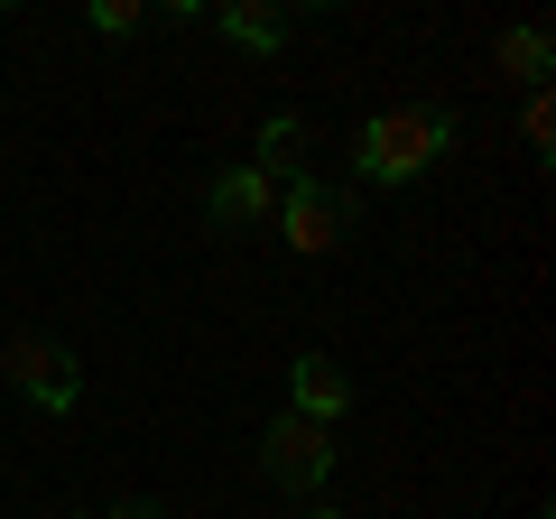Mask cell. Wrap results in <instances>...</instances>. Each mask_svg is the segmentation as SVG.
<instances>
[{"instance_id": "9", "label": "cell", "mask_w": 556, "mask_h": 519, "mask_svg": "<svg viewBox=\"0 0 556 519\" xmlns=\"http://www.w3.org/2000/svg\"><path fill=\"white\" fill-rule=\"evenodd\" d=\"M223 38H232V47H260V56H269V47L288 38V10H269V0H232V10H223Z\"/></svg>"}, {"instance_id": "7", "label": "cell", "mask_w": 556, "mask_h": 519, "mask_svg": "<svg viewBox=\"0 0 556 519\" xmlns=\"http://www.w3.org/2000/svg\"><path fill=\"white\" fill-rule=\"evenodd\" d=\"M298 159H306V121L298 112H269V121H260V177H278V186H288V177H298Z\"/></svg>"}, {"instance_id": "11", "label": "cell", "mask_w": 556, "mask_h": 519, "mask_svg": "<svg viewBox=\"0 0 556 519\" xmlns=\"http://www.w3.org/2000/svg\"><path fill=\"white\" fill-rule=\"evenodd\" d=\"M547 140H556V102H547V84H538V93H529V149H538V159H547Z\"/></svg>"}, {"instance_id": "13", "label": "cell", "mask_w": 556, "mask_h": 519, "mask_svg": "<svg viewBox=\"0 0 556 519\" xmlns=\"http://www.w3.org/2000/svg\"><path fill=\"white\" fill-rule=\"evenodd\" d=\"M306 519H343V510H325V501H316V510H306Z\"/></svg>"}, {"instance_id": "10", "label": "cell", "mask_w": 556, "mask_h": 519, "mask_svg": "<svg viewBox=\"0 0 556 519\" xmlns=\"http://www.w3.org/2000/svg\"><path fill=\"white\" fill-rule=\"evenodd\" d=\"M93 28H102V38H130V28H139V0H93Z\"/></svg>"}, {"instance_id": "4", "label": "cell", "mask_w": 556, "mask_h": 519, "mask_svg": "<svg viewBox=\"0 0 556 519\" xmlns=\"http://www.w3.org/2000/svg\"><path fill=\"white\" fill-rule=\"evenodd\" d=\"M0 362H10V380L28 390V408H56V418L75 408L84 380H75V362H65L56 343H0Z\"/></svg>"}, {"instance_id": "1", "label": "cell", "mask_w": 556, "mask_h": 519, "mask_svg": "<svg viewBox=\"0 0 556 519\" xmlns=\"http://www.w3.org/2000/svg\"><path fill=\"white\" fill-rule=\"evenodd\" d=\"M455 149V121L445 112H417V102H399V112H371L353 130V177H371V186H408V177H427V167Z\"/></svg>"}, {"instance_id": "2", "label": "cell", "mask_w": 556, "mask_h": 519, "mask_svg": "<svg viewBox=\"0 0 556 519\" xmlns=\"http://www.w3.org/2000/svg\"><path fill=\"white\" fill-rule=\"evenodd\" d=\"M260 473L278 482V492H325V473H334V427H316V418H288L260 436Z\"/></svg>"}, {"instance_id": "5", "label": "cell", "mask_w": 556, "mask_h": 519, "mask_svg": "<svg viewBox=\"0 0 556 519\" xmlns=\"http://www.w3.org/2000/svg\"><path fill=\"white\" fill-rule=\"evenodd\" d=\"M288 400H298V418L334 427L343 408H353V380H343V371H334L325 353H298V362H288Z\"/></svg>"}, {"instance_id": "12", "label": "cell", "mask_w": 556, "mask_h": 519, "mask_svg": "<svg viewBox=\"0 0 556 519\" xmlns=\"http://www.w3.org/2000/svg\"><path fill=\"white\" fill-rule=\"evenodd\" d=\"M112 519H159V510H149V501H130V510H112Z\"/></svg>"}, {"instance_id": "8", "label": "cell", "mask_w": 556, "mask_h": 519, "mask_svg": "<svg viewBox=\"0 0 556 519\" xmlns=\"http://www.w3.org/2000/svg\"><path fill=\"white\" fill-rule=\"evenodd\" d=\"M492 65H501V75H519V84H547V65H556V38H547V28H510V38L492 47Z\"/></svg>"}, {"instance_id": "6", "label": "cell", "mask_w": 556, "mask_h": 519, "mask_svg": "<svg viewBox=\"0 0 556 519\" xmlns=\"http://www.w3.org/2000/svg\"><path fill=\"white\" fill-rule=\"evenodd\" d=\"M214 223H232V232H251V223H278V177H260V167H232V177L214 186Z\"/></svg>"}, {"instance_id": "3", "label": "cell", "mask_w": 556, "mask_h": 519, "mask_svg": "<svg viewBox=\"0 0 556 519\" xmlns=\"http://www.w3.org/2000/svg\"><path fill=\"white\" fill-rule=\"evenodd\" d=\"M278 241H288L298 260H325L343 241V195L316 186V177H288L278 186Z\"/></svg>"}]
</instances>
